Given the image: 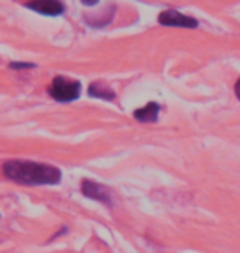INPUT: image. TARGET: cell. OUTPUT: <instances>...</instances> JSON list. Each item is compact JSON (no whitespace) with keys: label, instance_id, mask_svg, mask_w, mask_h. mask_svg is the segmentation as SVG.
Listing matches in <instances>:
<instances>
[{"label":"cell","instance_id":"1","mask_svg":"<svg viewBox=\"0 0 240 253\" xmlns=\"http://www.w3.org/2000/svg\"><path fill=\"white\" fill-rule=\"evenodd\" d=\"M5 178L22 186H48L58 184L63 174L56 166L27 160H10L2 166Z\"/></svg>","mask_w":240,"mask_h":253},{"label":"cell","instance_id":"7","mask_svg":"<svg viewBox=\"0 0 240 253\" xmlns=\"http://www.w3.org/2000/svg\"><path fill=\"white\" fill-rule=\"evenodd\" d=\"M88 94H89V97H96V99H104V100L115 99V92L107 84L102 83V81H96V83L91 84Z\"/></svg>","mask_w":240,"mask_h":253},{"label":"cell","instance_id":"9","mask_svg":"<svg viewBox=\"0 0 240 253\" xmlns=\"http://www.w3.org/2000/svg\"><path fill=\"white\" fill-rule=\"evenodd\" d=\"M236 95H237V99L240 100V79L236 83Z\"/></svg>","mask_w":240,"mask_h":253},{"label":"cell","instance_id":"4","mask_svg":"<svg viewBox=\"0 0 240 253\" xmlns=\"http://www.w3.org/2000/svg\"><path fill=\"white\" fill-rule=\"evenodd\" d=\"M158 23L163 27H178V28H197L199 22L196 18L180 13L178 10H165L158 17Z\"/></svg>","mask_w":240,"mask_h":253},{"label":"cell","instance_id":"3","mask_svg":"<svg viewBox=\"0 0 240 253\" xmlns=\"http://www.w3.org/2000/svg\"><path fill=\"white\" fill-rule=\"evenodd\" d=\"M81 192L89 197V199L100 202L107 207H114V196H112L110 189L107 186L100 184V183H96V181H91V179H84L81 183Z\"/></svg>","mask_w":240,"mask_h":253},{"label":"cell","instance_id":"5","mask_svg":"<svg viewBox=\"0 0 240 253\" xmlns=\"http://www.w3.org/2000/svg\"><path fill=\"white\" fill-rule=\"evenodd\" d=\"M25 7L37 13L47 15V17H59L66 10L64 3L58 2V0H33V2L25 3Z\"/></svg>","mask_w":240,"mask_h":253},{"label":"cell","instance_id":"8","mask_svg":"<svg viewBox=\"0 0 240 253\" xmlns=\"http://www.w3.org/2000/svg\"><path fill=\"white\" fill-rule=\"evenodd\" d=\"M8 66L12 69H35V68H37V64H35V63H17V61L10 63Z\"/></svg>","mask_w":240,"mask_h":253},{"label":"cell","instance_id":"2","mask_svg":"<svg viewBox=\"0 0 240 253\" xmlns=\"http://www.w3.org/2000/svg\"><path fill=\"white\" fill-rule=\"evenodd\" d=\"M48 94L58 102H74L81 95V83L63 76H56L49 85Z\"/></svg>","mask_w":240,"mask_h":253},{"label":"cell","instance_id":"6","mask_svg":"<svg viewBox=\"0 0 240 253\" xmlns=\"http://www.w3.org/2000/svg\"><path fill=\"white\" fill-rule=\"evenodd\" d=\"M160 110H161V105L158 102H148L146 105H144V107L135 110L134 119L139 120V122H144V124L156 122L158 115H160Z\"/></svg>","mask_w":240,"mask_h":253}]
</instances>
